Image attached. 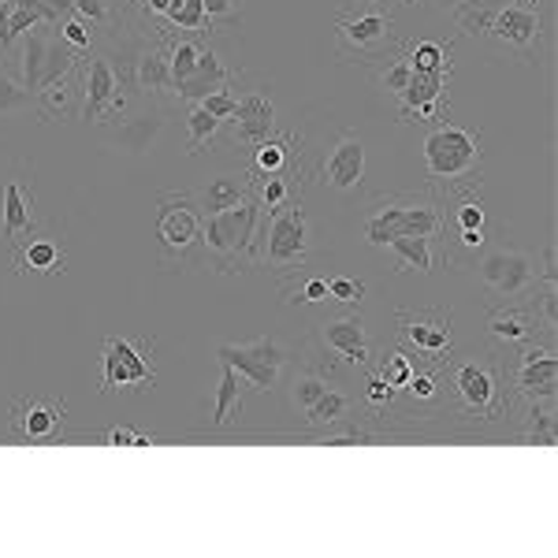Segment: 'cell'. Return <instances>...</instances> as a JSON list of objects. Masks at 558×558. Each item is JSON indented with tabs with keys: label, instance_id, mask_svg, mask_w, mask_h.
Returning a JSON list of instances; mask_svg holds the SVG:
<instances>
[{
	"label": "cell",
	"instance_id": "cell-1",
	"mask_svg": "<svg viewBox=\"0 0 558 558\" xmlns=\"http://www.w3.org/2000/svg\"><path fill=\"white\" fill-rule=\"evenodd\" d=\"M197 246L205 250V257L220 268L223 276L242 272L260 257V205L254 191L242 197L239 205L223 213L205 216L202 223V242Z\"/></svg>",
	"mask_w": 558,
	"mask_h": 558
},
{
	"label": "cell",
	"instance_id": "cell-2",
	"mask_svg": "<svg viewBox=\"0 0 558 558\" xmlns=\"http://www.w3.org/2000/svg\"><path fill=\"white\" fill-rule=\"evenodd\" d=\"M507 365L495 354L470 357V362H458L447 380H439L444 395H451L454 413L465 421H499L510 410L507 395Z\"/></svg>",
	"mask_w": 558,
	"mask_h": 558
},
{
	"label": "cell",
	"instance_id": "cell-3",
	"mask_svg": "<svg viewBox=\"0 0 558 558\" xmlns=\"http://www.w3.org/2000/svg\"><path fill=\"white\" fill-rule=\"evenodd\" d=\"M447 231V216L439 197L425 191V194H380L373 197L365 216V239L373 246H387L399 235H425V239H439Z\"/></svg>",
	"mask_w": 558,
	"mask_h": 558
},
{
	"label": "cell",
	"instance_id": "cell-4",
	"mask_svg": "<svg viewBox=\"0 0 558 558\" xmlns=\"http://www.w3.org/2000/svg\"><path fill=\"white\" fill-rule=\"evenodd\" d=\"M313 235H310V213H305L302 197L287 202L276 213H260V257L268 268L279 272H299L310 265Z\"/></svg>",
	"mask_w": 558,
	"mask_h": 558
},
{
	"label": "cell",
	"instance_id": "cell-5",
	"mask_svg": "<svg viewBox=\"0 0 558 558\" xmlns=\"http://www.w3.org/2000/svg\"><path fill=\"white\" fill-rule=\"evenodd\" d=\"M425 168H428V179L432 183H451V186H462V183H476V168H481V131H462L454 123H436L428 134H425Z\"/></svg>",
	"mask_w": 558,
	"mask_h": 558
},
{
	"label": "cell",
	"instance_id": "cell-6",
	"mask_svg": "<svg viewBox=\"0 0 558 558\" xmlns=\"http://www.w3.org/2000/svg\"><path fill=\"white\" fill-rule=\"evenodd\" d=\"M395 45V20L376 4H365L362 12H350L336 20V52L350 64H373Z\"/></svg>",
	"mask_w": 558,
	"mask_h": 558
},
{
	"label": "cell",
	"instance_id": "cell-7",
	"mask_svg": "<svg viewBox=\"0 0 558 558\" xmlns=\"http://www.w3.org/2000/svg\"><path fill=\"white\" fill-rule=\"evenodd\" d=\"M395 328H399L402 343L413 354H421L432 368H444L451 362L454 331H451V313L447 310H399L395 313Z\"/></svg>",
	"mask_w": 558,
	"mask_h": 558
},
{
	"label": "cell",
	"instance_id": "cell-8",
	"mask_svg": "<svg viewBox=\"0 0 558 558\" xmlns=\"http://www.w3.org/2000/svg\"><path fill=\"white\" fill-rule=\"evenodd\" d=\"M216 357H220V365L235 368L239 380H246L257 395L272 391L279 384V373H283V365H287V350L279 347V339L272 336H260L254 343H239V347L223 343L216 350Z\"/></svg>",
	"mask_w": 558,
	"mask_h": 558
},
{
	"label": "cell",
	"instance_id": "cell-9",
	"mask_svg": "<svg viewBox=\"0 0 558 558\" xmlns=\"http://www.w3.org/2000/svg\"><path fill=\"white\" fill-rule=\"evenodd\" d=\"M153 339L149 343H131L123 336H108L105 339V376H101V391H142V387L157 384V368H153Z\"/></svg>",
	"mask_w": 558,
	"mask_h": 558
},
{
	"label": "cell",
	"instance_id": "cell-10",
	"mask_svg": "<svg viewBox=\"0 0 558 558\" xmlns=\"http://www.w3.org/2000/svg\"><path fill=\"white\" fill-rule=\"evenodd\" d=\"M205 213L194 194H165L157 205V239L168 254L186 257L202 242Z\"/></svg>",
	"mask_w": 558,
	"mask_h": 558
},
{
	"label": "cell",
	"instance_id": "cell-11",
	"mask_svg": "<svg viewBox=\"0 0 558 558\" xmlns=\"http://www.w3.org/2000/svg\"><path fill=\"white\" fill-rule=\"evenodd\" d=\"M447 83H451V71H413L407 89L399 94L402 123H444L451 116Z\"/></svg>",
	"mask_w": 558,
	"mask_h": 558
},
{
	"label": "cell",
	"instance_id": "cell-12",
	"mask_svg": "<svg viewBox=\"0 0 558 558\" xmlns=\"http://www.w3.org/2000/svg\"><path fill=\"white\" fill-rule=\"evenodd\" d=\"M83 112L89 123H105L108 116L128 112V94H123L120 78H116V68L108 60V52H89V64L83 71Z\"/></svg>",
	"mask_w": 558,
	"mask_h": 558
},
{
	"label": "cell",
	"instance_id": "cell-13",
	"mask_svg": "<svg viewBox=\"0 0 558 558\" xmlns=\"http://www.w3.org/2000/svg\"><path fill=\"white\" fill-rule=\"evenodd\" d=\"M64 402L49 399H20L12 407V436L26 447H45L64 439Z\"/></svg>",
	"mask_w": 558,
	"mask_h": 558
},
{
	"label": "cell",
	"instance_id": "cell-14",
	"mask_svg": "<svg viewBox=\"0 0 558 558\" xmlns=\"http://www.w3.org/2000/svg\"><path fill=\"white\" fill-rule=\"evenodd\" d=\"M481 279L499 299H521L536 287V265L521 250H495V254L484 257Z\"/></svg>",
	"mask_w": 558,
	"mask_h": 558
},
{
	"label": "cell",
	"instance_id": "cell-15",
	"mask_svg": "<svg viewBox=\"0 0 558 558\" xmlns=\"http://www.w3.org/2000/svg\"><path fill=\"white\" fill-rule=\"evenodd\" d=\"M507 376H514V391L525 402H551L555 399V376L558 362L547 347H529L521 343V354L514 368H507Z\"/></svg>",
	"mask_w": 558,
	"mask_h": 558
},
{
	"label": "cell",
	"instance_id": "cell-16",
	"mask_svg": "<svg viewBox=\"0 0 558 558\" xmlns=\"http://www.w3.org/2000/svg\"><path fill=\"white\" fill-rule=\"evenodd\" d=\"M34 231H41V220L34 213V183L15 175L0 191V239L20 242L23 235H34Z\"/></svg>",
	"mask_w": 558,
	"mask_h": 558
},
{
	"label": "cell",
	"instance_id": "cell-17",
	"mask_svg": "<svg viewBox=\"0 0 558 558\" xmlns=\"http://www.w3.org/2000/svg\"><path fill=\"white\" fill-rule=\"evenodd\" d=\"M276 134V105L265 89H246L239 94V105H235V116H231V138L239 146H250L254 149L257 142L272 138Z\"/></svg>",
	"mask_w": 558,
	"mask_h": 558
},
{
	"label": "cell",
	"instance_id": "cell-18",
	"mask_svg": "<svg viewBox=\"0 0 558 558\" xmlns=\"http://www.w3.org/2000/svg\"><path fill=\"white\" fill-rule=\"evenodd\" d=\"M320 183L339 194H350L365 183V142L357 134H339L336 149L328 153V160L320 168Z\"/></svg>",
	"mask_w": 558,
	"mask_h": 558
},
{
	"label": "cell",
	"instance_id": "cell-19",
	"mask_svg": "<svg viewBox=\"0 0 558 558\" xmlns=\"http://www.w3.org/2000/svg\"><path fill=\"white\" fill-rule=\"evenodd\" d=\"M320 343L324 354H339L350 368H365L368 357H373V343H368V328L357 313H347V317H336L320 328Z\"/></svg>",
	"mask_w": 558,
	"mask_h": 558
},
{
	"label": "cell",
	"instance_id": "cell-20",
	"mask_svg": "<svg viewBox=\"0 0 558 558\" xmlns=\"http://www.w3.org/2000/svg\"><path fill=\"white\" fill-rule=\"evenodd\" d=\"M484 34H492L502 49L521 52V57H525V52L539 41V15H536V8L507 4V8H499V12L492 15L488 31H484Z\"/></svg>",
	"mask_w": 558,
	"mask_h": 558
},
{
	"label": "cell",
	"instance_id": "cell-21",
	"mask_svg": "<svg viewBox=\"0 0 558 558\" xmlns=\"http://www.w3.org/2000/svg\"><path fill=\"white\" fill-rule=\"evenodd\" d=\"M64 265H68V250L52 235L34 231V235H23L20 242H12V268L20 276L26 272L57 276V272H64Z\"/></svg>",
	"mask_w": 558,
	"mask_h": 558
},
{
	"label": "cell",
	"instance_id": "cell-22",
	"mask_svg": "<svg viewBox=\"0 0 558 558\" xmlns=\"http://www.w3.org/2000/svg\"><path fill=\"white\" fill-rule=\"evenodd\" d=\"M134 89L153 97V101H168V97H175L172 60H168L165 41L138 49V60H134Z\"/></svg>",
	"mask_w": 558,
	"mask_h": 558
},
{
	"label": "cell",
	"instance_id": "cell-23",
	"mask_svg": "<svg viewBox=\"0 0 558 558\" xmlns=\"http://www.w3.org/2000/svg\"><path fill=\"white\" fill-rule=\"evenodd\" d=\"M539 328V317L533 305L525 302H507V305H495L492 317H488V336L495 343L502 347H521V343H533Z\"/></svg>",
	"mask_w": 558,
	"mask_h": 558
},
{
	"label": "cell",
	"instance_id": "cell-24",
	"mask_svg": "<svg viewBox=\"0 0 558 558\" xmlns=\"http://www.w3.org/2000/svg\"><path fill=\"white\" fill-rule=\"evenodd\" d=\"M302 146L299 134H272V138L257 142L254 149H250V175L260 179V175H279V172H294V168H302Z\"/></svg>",
	"mask_w": 558,
	"mask_h": 558
},
{
	"label": "cell",
	"instance_id": "cell-25",
	"mask_svg": "<svg viewBox=\"0 0 558 558\" xmlns=\"http://www.w3.org/2000/svg\"><path fill=\"white\" fill-rule=\"evenodd\" d=\"M231 71L220 64V52H213L209 45H202V57H197V71L186 83H179L175 86V97L179 101H186V105H197V101H205V97L213 94V89H220V86H231Z\"/></svg>",
	"mask_w": 558,
	"mask_h": 558
},
{
	"label": "cell",
	"instance_id": "cell-26",
	"mask_svg": "<svg viewBox=\"0 0 558 558\" xmlns=\"http://www.w3.org/2000/svg\"><path fill=\"white\" fill-rule=\"evenodd\" d=\"M250 191H254V175H250V168H239V172H223L209 179V186L197 197V205H202L205 216H213V213H223V209H231V205H239Z\"/></svg>",
	"mask_w": 558,
	"mask_h": 558
},
{
	"label": "cell",
	"instance_id": "cell-27",
	"mask_svg": "<svg viewBox=\"0 0 558 558\" xmlns=\"http://www.w3.org/2000/svg\"><path fill=\"white\" fill-rule=\"evenodd\" d=\"M254 197H257L260 213L283 209L287 202L302 197V168H294V172H279V175H260V179H254Z\"/></svg>",
	"mask_w": 558,
	"mask_h": 558
},
{
	"label": "cell",
	"instance_id": "cell-28",
	"mask_svg": "<svg viewBox=\"0 0 558 558\" xmlns=\"http://www.w3.org/2000/svg\"><path fill=\"white\" fill-rule=\"evenodd\" d=\"M71 75L75 71H68V75L52 78V83H45L38 94H34V105H38L41 120H68L71 112H75V89H71Z\"/></svg>",
	"mask_w": 558,
	"mask_h": 558
},
{
	"label": "cell",
	"instance_id": "cell-29",
	"mask_svg": "<svg viewBox=\"0 0 558 558\" xmlns=\"http://www.w3.org/2000/svg\"><path fill=\"white\" fill-rule=\"evenodd\" d=\"M242 417V384L239 373L231 365H223L220 387H216V402H213V421L216 428H231Z\"/></svg>",
	"mask_w": 558,
	"mask_h": 558
},
{
	"label": "cell",
	"instance_id": "cell-30",
	"mask_svg": "<svg viewBox=\"0 0 558 558\" xmlns=\"http://www.w3.org/2000/svg\"><path fill=\"white\" fill-rule=\"evenodd\" d=\"M283 299L291 302V305H320V302H331L328 279L313 276L310 265L299 268V272H287V279H283Z\"/></svg>",
	"mask_w": 558,
	"mask_h": 558
},
{
	"label": "cell",
	"instance_id": "cell-31",
	"mask_svg": "<svg viewBox=\"0 0 558 558\" xmlns=\"http://www.w3.org/2000/svg\"><path fill=\"white\" fill-rule=\"evenodd\" d=\"M395 257H399L402 268H417V272H432L436 268V239L425 235H399L387 242Z\"/></svg>",
	"mask_w": 558,
	"mask_h": 558
},
{
	"label": "cell",
	"instance_id": "cell-32",
	"mask_svg": "<svg viewBox=\"0 0 558 558\" xmlns=\"http://www.w3.org/2000/svg\"><path fill=\"white\" fill-rule=\"evenodd\" d=\"M347 413H350V399L343 391H336V387H328V391H324L320 399L305 410V425L331 428V425H339V421H347Z\"/></svg>",
	"mask_w": 558,
	"mask_h": 558
},
{
	"label": "cell",
	"instance_id": "cell-33",
	"mask_svg": "<svg viewBox=\"0 0 558 558\" xmlns=\"http://www.w3.org/2000/svg\"><path fill=\"white\" fill-rule=\"evenodd\" d=\"M324 391H328V376H324L320 368L305 365V368H299V373H294V380H291V402L302 413L310 410Z\"/></svg>",
	"mask_w": 558,
	"mask_h": 558
},
{
	"label": "cell",
	"instance_id": "cell-34",
	"mask_svg": "<svg viewBox=\"0 0 558 558\" xmlns=\"http://www.w3.org/2000/svg\"><path fill=\"white\" fill-rule=\"evenodd\" d=\"M71 12H75L78 20H86L89 26H94L97 38H105V34L116 31L112 0H71Z\"/></svg>",
	"mask_w": 558,
	"mask_h": 558
},
{
	"label": "cell",
	"instance_id": "cell-35",
	"mask_svg": "<svg viewBox=\"0 0 558 558\" xmlns=\"http://www.w3.org/2000/svg\"><path fill=\"white\" fill-rule=\"evenodd\" d=\"M407 57L413 71H451V45L417 41V45H410Z\"/></svg>",
	"mask_w": 558,
	"mask_h": 558
},
{
	"label": "cell",
	"instance_id": "cell-36",
	"mask_svg": "<svg viewBox=\"0 0 558 558\" xmlns=\"http://www.w3.org/2000/svg\"><path fill=\"white\" fill-rule=\"evenodd\" d=\"M52 31H57V38L64 41V45H71L75 52H94V45H97L94 26H89L86 20H78L75 12H68L64 20L52 26Z\"/></svg>",
	"mask_w": 558,
	"mask_h": 558
},
{
	"label": "cell",
	"instance_id": "cell-37",
	"mask_svg": "<svg viewBox=\"0 0 558 558\" xmlns=\"http://www.w3.org/2000/svg\"><path fill=\"white\" fill-rule=\"evenodd\" d=\"M223 123L216 120L213 112H205L202 105H191V112H186V131H191V153H202L209 142H216V134H220Z\"/></svg>",
	"mask_w": 558,
	"mask_h": 558
},
{
	"label": "cell",
	"instance_id": "cell-38",
	"mask_svg": "<svg viewBox=\"0 0 558 558\" xmlns=\"http://www.w3.org/2000/svg\"><path fill=\"white\" fill-rule=\"evenodd\" d=\"M413 373H417V362H413V354L410 350H387L384 354V362H380V380H387L395 387V391H402L410 380H413Z\"/></svg>",
	"mask_w": 558,
	"mask_h": 558
},
{
	"label": "cell",
	"instance_id": "cell-39",
	"mask_svg": "<svg viewBox=\"0 0 558 558\" xmlns=\"http://www.w3.org/2000/svg\"><path fill=\"white\" fill-rule=\"evenodd\" d=\"M525 444H536V447H551V444H555L551 417H547L544 402H529V432H525Z\"/></svg>",
	"mask_w": 558,
	"mask_h": 558
},
{
	"label": "cell",
	"instance_id": "cell-40",
	"mask_svg": "<svg viewBox=\"0 0 558 558\" xmlns=\"http://www.w3.org/2000/svg\"><path fill=\"white\" fill-rule=\"evenodd\" d=\"M402 391H407L410 399H417V402H436L439 395H444V387H439V376L432 373V368H417V373H413V380L402 387Z\"/></svg>",
	"mask_w": 558,
	"mask_h": 558
},
{
	"label": "cell",
	"instance_id": "cell-41",
	"mask_svg": "<svg viewBox=\"0 0 558 558\" xmlns=\"http://www.w3.org/2000/svg\"><path fill=\"white\" fill-rule=\"evenodd\" d=\"M205 108V112H213L220 123H231V116H235V105H239V94L231 86H220V89H213L205 101H197Z\"/></svg>",
	"mask_w": 558,
	"mask_h": 558
},
{
	"label": "cell",
	"instance_id": "cell-42",
	"mask_svg": "<svg viewBox=\"0 0 558 558\" xmlns=\"http://www.w3.org/2000/svg\"><path fill=\"white\" fill-rule=\"evenodd\" d=\"M368 287L362 283V279H350V276H331L328 279V294L331 302H343V305H357L365 299Z\"/></svg>",
	"mask_w": 558,
	"mask_h": 558
},
{
	"label": "cell",
	"instance_id": "cell-43",
	"mask_svg": "<svg viewBox=\"0 0 558 558\" xmlns=\"http://www.w3.org/2000/svg\"><path fill=\"white\" fill-rule=\"evenodd\" d=\"M23 105H34V94L23 89L12 75L0 71V112H12V108H23Z\"/></svg>",
	"mask_w": 558,
	"mask_h": 558
},
{
	"label": "cell",
	"instance_id": "cell-44",
	"mask_svg": "<svg viewBox=\"0 0 558 558\" xmlns=\"http://www.w3.org/2000/svg\"><path fill=\"white\" fill-rule=\"evenodd\" d=\"M380 436L376 428L368 425H357V421H350L347 432H339V436H328L324 439V447H354V444H373V439Z\"/></svg>",
	"mask_w": 558,
	"mask_h": 558
},
{
	"label": "cell",
	"instance_id": "cell-45",
	"mask_svg": "<svg viewBox=\"0 0 558 558\" xmlns=\"http://www.w3.org/2000/svg\"><path fill=\"white\" fill-rule=\"evenodd\" d=\"M410 75H413L410 57H407V52H402V57H395V64L384 71V89H387V94H395V97H399L402 89H407Z\"/></svg>",
	"mask_w": 558,
	"mask_h": 558
},
{
	"label": "cell",
	"instance_id": "cell-46",
	"mask_svg": "<svg viewBox=\"0 0 558 558\" xmlns=\"http://www.w3.org/2000/svg\"><path fill=\"white\" fill-rule=\"evenodd\" d=\"M202 8H205V15H209V23H228V20H235L239 15V0H202Z\"/></svg>",
	"mask_w": 558,
	"mask_h": 558
},
{
	"label": "cell",
	"instance_id": "cell-47",
	"mask_svg": "<svg viewBox=\"0 0 558 558\" xmlns=\"http://www.w3.org/2000/svg\"><path fill=\"white\" fill-rule=\"evenodd\" d=\"M395 395H399V391H395L391 384L380 380V376H373V384H368V395H365V399L373 402V407H387V402H391Z\"/></svg>",
	"mask_w": 558,
	"mask_h": 558
},
{
	"label": "cell",
	"instance_id": "cell-48",
	"mask_svg": "<svg viewBox=\"0 0 558 558\" xmlns=\"http://www.w3.org/2000/svg\"><path fill=\"white\" fill-rule=\"evenodd\" d=\"M536 279H544L547 287H555V279H558V272H555V246L544 250V268L536 272Z\"/></svg>",
	"mask_w": 558,
	"mask_h": 558
},
{
	"label": "cell",
	"instance_id": "cell-49",
	"mask_svg": "<svg viewBox=\"0 0 558 558\" xmlns=\"http://www.w3.org/2000/svg\"><path fill=\"white\" fill-rule=\"evenodd\" d=\"M458 246H462V250H481L484 246V228H465L462 235H458Z\"/></svg>",
	"mask_w": 558,
	"mask_h": 558
},
{
	"label": "cell",
	"instance_id": "cell-50",
	"mask_svg": "<svg viewBox=\"0 0 558 558\" xmlns=\"http://www.w3.org/2000/svg\"><path fill=\"white\" fill-rule=\"evenodd\" d=\"M105 444L108 447H134V432L131 428H112L105 436Z\"/></svg>",
	"mask_w": 558,
	"mask_h": 558
},
{
	"label": "cell",
	"instance_id": "cell-51",
	"mask_svg": "<svg viewBox=\"0 0 558 558\" xmlns=\"http://www.w3.org/2000/svg\"><path fill=\"white\" fill-rule=\"evenodd\" d=\"M134 447H153V436H146V432H134Z\"/></svg>",
	"mask_w": 558,
	"mask_h": 558
},
{
	"label": "cell",
	"instance_id": "cell-52",
	"mask_svg": "<svg viewBox=\"0 0 558 558\" xmlns=\"http://www.w3.org/2000/svg\"><path fill=\"white\" fill-rule=\"evenodd\" d=\"M518 4H521V8H536L539 0H518Z\"/></svg>",
	"mask_w": 558,
	"mask_h": 558
}]
</instances>
